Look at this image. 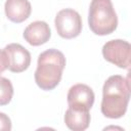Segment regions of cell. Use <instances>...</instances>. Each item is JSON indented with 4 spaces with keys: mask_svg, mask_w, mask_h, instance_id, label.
Here are the masks:
<instances>
[{
    "mask_svg": "<svg viewBox=\"0 0 131 131\" xmlns=\"http://www.w3.org/2000/svg\"><path fill=\"white\" fill-rule=\"evenodd\" d=\"M54 25L58 35L63 39L76 38L82 31V18L80 14L72 8L58 11L54 19Z\"/></svg>",
    "mask_w": 131,
    "mask_h": 131,
    "instance_id": "277c9868",
    "label": "cell"
},
{
    "mask_svg": "<svg viewBox=\"0 0 131 131\" xmlns=\"http://www.w3.org/2000/svg\"><path fill=\"white\" fill-rule=\"evenodd\" d=\"M8 68V58L5 50L0 49V74H2Z\"/></svg>",
    "mask_w": 131,
    "mask_h": 131,
    "instance_id": "4fadbf2b",
    "label": "cell"
},
{
    "mask_svg": "<svg viewBox=\"0 0 131 131\" xmlns=\"http://www.w3.org/2000/svg\"><path fill=\"white\" fill-rule=\"evenodd\" d=\"M88 25L92 33L105 36L115 32L118 27V16L112 0H92L89 6Z\"/></svg>",
    "mask_w": 131,
    "mask_h": 131,
    "instance_id": "3957f363",
    "label": "cell"
},
{
    "mask_svg": "<svg viewBox=\"0 0 131 131\" xmlns=\"http://www.w3.org/2000/svg\"><path fill=\"white\" fill-rule=\"evenodd\" d=\"M130 99L129 80L120 76H111L102 87V100L100 111L110 119L122 118L127 111Z\"/></svg>",
    "mask_w": 131,
    "mask_h": 131,
    "instance_id": "6da1fadb",
    "label": "cell"
},
{
    "mask_svg": "<svg viewBox=\"0 0 131 131\" xmlns=\"http://www.w3.org/2000/svg\"><path fill=\"white\" fill-rule=\"evenodd\" d=\"M11 130V121L7 115L0 113V131H9Z\"/></svg>",
    "mask_w": 131,
    "mask_h": 131,
    "instance_id": "7c38bea8",
    "label": "cell"
},
{
    "mask_svg": "<svg viewBox=\"0 0 131 131\" xmlns=\"http://www.w3.org/2000/svg\"><path fill=\"white\" fill-rule=\"evenodd\" d=\"M51 36L49 25L43 20H36L31 23L24 31L25 40L32 46H39L45 44Z\"/></svg>",
    "mask_w": 131,
    "mask_h": 131,
    "instance_id": "ba28073f",
    "label": "cell"
},
{
    "mask_svg": "<svg viewBox=\"0 0 131 131\" xmlns=\"http://www.w3.org/2000/svg\"><path fill=\"white\" fill-rule=\"evenodd\" d=\"M68 104L69 107L89 111L94 103V92L85 84H76L72 86L68 92Z\"/></svg>",
    "mask_w": 131,
    "mask_h": 131,
    "instance_id": "8992f818",
    "label": "cell"
},
{
    "mask_svg": "<svg viewBox=\"0 0 131 131\" xmlns=\"http://www.w3.org/2000/svg\"><path fill=\"white\" fill-rule=\"evenodd\" d=\"M13 95V86L11 82L4 78L0 77V105L8 104Z\"/></svg>",
    "mask_w": 131,
    "mask_h": 131,
    "instance_id": "8fae6325",
    "label": "cell"
},
{
    "mask_svg": "<svg viewBox=\"0 0 131 131\" xmlns=\"http://www.w3.org/2000/svg\"><path fill=\"white\" fill-rule=\"evenodd\" d=\"M66 67V57L57 49L51 48L42 52L38 57L35 71V82L42 90H52L60 82Z\"/></svg>",
    "mask_w": 131,
    "mask_h": 131,
    "instance_id": "7a4b0ae2",
    "label": "cell"
},
{
    "mask_svg": "<svg viewBox=\"0 0 131 131\" xmlns=\"http://www.w3.org/2000/svg\"><path fill=\"white\" fill-rule=\"evenodd\" d=\"M102 55L108 62L114 63L118 68L129 70L131 59V46L130 43L121 40L107 41L102 47Z\"/></svg>",
    "mask_w": 131,
    "mask_h": 131,
    "instance_id": "5b68a950",
    "label": "cell"
},
{
    "mask_svg": "<svg viewBox=\"0 0 131 131\" xmlns=\"http://www.w3.org/2000/svg\"><path fill=\"white\" fill-rule=\"evenodd\" d=\"M8 58V70L12 73H21L26 71L31 63L30 52L20 44L11 43L4 48Z\"/></svg>",
    "mask_w": 131,
    "mask_h": 131,
    "instance_id": "52a82bcc",
    "label": "cell"
},
{
    "mask_svg": "<svg viewBox=\"0 0 131 131\" xmlns=\"http://www.w3.org/2000/svg\"><path fill=\"white\" fill-rule=\"evenodd\" d=\"M4 9L9 20L19 24L29 18L32 11V6L28 0H6Z\"/></svg>",
    "mask_w": 131,
    "mask_h": 131,
    "instance_id": "9c48e42d",
    "label": "cell"
},
{
    "mask_svg": "<svg viewBox=\"0 0 131 131\" xmlns=\"http://www.w3.org/2000/svg\"><path fill=\"white\" fill-rule=\"evenodd\" d=\"M89 111H80L69 107L64 114V123L67 127L73 131H83L90 124Z\"/></svg>",
    "mask_w": 131,
    "mask_h": 131,
    "instance_id": "30bf717a",
    "label": "cell"
}]
</instances>
